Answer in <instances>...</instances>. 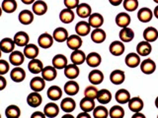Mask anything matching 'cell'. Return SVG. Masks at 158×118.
Wrapping results in <instances>:
<instances>
[{
	"mask_svg": "<svg viewBox=\"0 0 158 118\" xmlns=\"http://www.w3.org/2000/svg\"><path fill=\"white\" fill-rule=\"evenodd\" d=\"M139 66L141 72L143 74H145V75H150V74L154 73L156 70V63L149 58L142 60L139 64Z\"/></svg>",
	"mask_w": 158,
	"mask_h": 118,
	"instance_id": "1",
	"label": "cell"
},
{
	"mask_svg": "<svg viewBox=\"0 0 158 118\" xmlns=\"http://www.w3.org/2000/svg\"><path fill=\"white\" fill-rule=\"evenodd\" d=\"M109 50H110V53L114 56H121L126 50L125 43L122 41H114L110 44V46H109Z\"/></svg>",
	"mask_w": 158,
	"mask_h": 118,
	"instance_id": "2",
	"label": "cell"
},
{
	"mask_svg": "<svg viewBox=\"0 0 158 118\" xmlns=\"http://www.w3.org/2000/svg\"><path fill=\"white\" fill-rule=\"evenodd\" d=\"M53 41H54V39H53L52 36H51V34L48 33H42L38 38L39 46L41 48H44V49L51 48L52 46V44H53Z\"/></svg>",
	"mask_w": 158,
	"mask_h": 118,
	"instance_id": "3",
	"label": "cell"
},
{
	"mask_svg": "<svg viewBox=\"0 0 158 118\" xmlns=\"http://www.w3.org/2000/svg\"><path fill=\"white\" fill-rule=\"evenodd\" d=\"M82 43L83 41L80 36L78 34H71L69 36L67 41H66V44H67V47L71 50H76V49H80V47L82 46Z\"/></svg>",
	"mask_w": 158,
	"mask_h": 118,
	"instance_id": "4",
	"label": "cell"
},
{
	"mask_svg": "<svg viewBox=\"0 0 158 118\" xmlns=\"http://www.w3.org/2000/svg\"><path fill=\"white\" fill-rule=\"evenodd\" d=\"M80 74V69L76 64H67L66 67L64 68V75L69 80H75Z\"/></svg>",
	"mask_w": 158,
	"mask_h": 118,
	"instance_id": "5",
	"label": "cell"
},
{
	"mask_svg": "<svg viewBox=\"0 0 158 118\" xmlns=\"http://www.w3.org/2000/svg\"><path fill=\"white\" fill-rule=\"evenodd\" d=\"M10 78L15 83H21L26 79V72L20 66H16L10 72Z\"/></svg>",
	"mask_w": 158,
	"mask_h": 118,
	"instance_id": "6",
	"label": "cell"
},
{
	"mask_svg": "<svg viewBox=\"0 0 158 118\" xmlns=\"http://www.w3.org/2000/svg\"><path fill=\"white\" fill-rule=\"evenodd\" d=\"M25 55L22 51L19 50H14L10 53L9 55V62L10 64H12L13 66H21L25 61Z\"/></svg>",
	"mask_w": 158,
	"mask_h": 118,
	"instance_id": "7",
	"label": "cell"
},
{
	"mask_svg": "<svg viewBox=\"0 0 158 118\" xmlns=\"http://www.w3.org/2000/svg\"><path fill=\"white\" fill-rule=\"evenodd\" d=\"M88 80L92 85H100V84L104 81V74L101 70L94 68L93 70L89 73L88 75Z\"/></svg>",
	"mask_w": 158,
	"mask_h": 118,
	"instance_id": "8",
	"label": "cell"
},
{
	"mask_svg": "<svg viewBox=\"0 0 158 118\" xmlns=\"http://www.w3.org/2000/svg\"><path fill=\"white\" fill-rule=\"evenodd\" d=\"M24 55L26 58L28 59H35L39 56V53H40V49L39 46L36 45V44H33V43H28L26 46L24 47Z\"/></svg>",
	"mask_w": 158,
	"mask_h": 118,
	"instance_id": "9",
	"label": "cell"
},
{
	"mask_svg": "<svg viewBox=\"0 0 158 118\" xmlns=\"http://www.w3.org/2000/svg\"><path fill=\"white\" fill-rule=\"evenodd\" d=\"M152 51V46L151 43L148 42L146 41H140L139 43L136 45V53L139 55L140 57H145L148 56Z\"/></svg>",
	"mask_w": 158,
	"mask_h": 118,
	"instance_id": "10",
	"label": "cell"
},
{
	"mask_svg": "<svg viewBox=\"0 0 158 118\" xmlns=\"http://www.w3.org/2000/svg\"><path fill=\"white\" fill-rule=\"evenodd\" d=\"M32 11L38 16H43L48 12V4L44 0H37L32 4Z\"/></svg>",
	"mask_w": 158,
	"mask_h": 118,
	"instance_id": "11",
	"label": "cell"
},
{
	"mask_svg": "<svg viewBox=\"0 0 158 118\" xmlns=\"http://www.w3.org/2000/svg\"><path fill=\"white\" fill-rule=\"evenodd\" d=\"M106 32L101 28H96L91 32V41L94 43H103L106 41Z\"/></svg>",
	"mask_w": 158,
	"mask_h": 118,
	"instance_id": "12",
	"label": "cell"
},
{
	"mask_svg": "<svg viewBox=\"0 0 158 118\" xmlns=\"http://www.w3.org/2000/svg\"><path fill=\"white\" fill-rule=\"evenodd\" d=\"M76 34L80 37H86L91 33V26L87 21H80L75 26Z\"/></svg>",
	"mask_w": 158,
	"mask_h": 118,
	"instance_id": "13",
	"label": "cell"
},
{
	"mask_svg": "<svg viewBox=\"0 0 158 118\" xmlns=\"http://www.w3.org/2000/svg\"><path fill=\"white\" fill-rule=\"evenodd\" d=\"M127 104H128V108H130V110L132 111L133 113L141 111L142 108L144 107V102H143V100L139 96L131 97V100H128Z\"/></svg>",
	"mask_w": 158,
	"mask_h": 118,
	"instance_id": "14",
	"label": "cell"
},
{
	"mask_svg": "<svg viewBox=\"0 0 158 118\" xmlns=\"http://www.w3.org/2000/svg\"><path fill=\"white\" fill-rule=\"evenodd\" d=\"M116 25L120 28H126L130 26L131 22V18L127 12H121L116 16Z\"/></svg>",
	"mask_w": 158,
	"mask_h": 118,
	"instance_id": "15",
	"label": "cell"
},
{
	"mask_svg": "<svg viewBox=\"0 0 158 118\" xmlns=\"http://www.w3.org/2000/svg\"><path fill=\"white\" fill-rule=\"evenodd\" d=\"M68 37H69V34H68L67 30L64 29V28H61V27L56 28L53 31V33H52L53 39L56 42H59V43H62L64 41H66Z\"/></svg>",
	"mask_w": 158,
	"mask_h": 118,
	"instance_id": "16",
	"label": "cell"
},
{
	"mask_svg": "<svg viewBox=\"0 0 158 118\" xmlns=\"http://www.w3.org/2000/svg\"><path fill=\"white\" fill-rule=\"evenodd\" d=\"M13 39L15 41V44L20 47H25L30 41L29 34L26 32H23V31H20L15 33Z\"/></svg>",
	"mask_w": 158,
	"mask_h": 118,
	"instance_id": "17",
	"label": "cell"
},
{
	"mask_svg": "<svg viewBox=\"0 0 158 118\" xmlns=\"http://www.w3.org/2000/svg\"><path fill=\"white\" fill-rule=\"evenodd\" d=\"M141 62L140 56L138 55L135 52H131L128 53L125 58V63L127 67L130 68H135L137 66H139V64Z\"/></svg>",
	"mask_w": 158,
	"mask_h": 118,
	"instance_id": "18",
	"label": "cell"
},
{
	"mask_svg": "<svg viewBox=\"0 0 158 118\" xmlns=\"http://www.w3.org/2000/svg\"><path fill=\"white\" fill-rule=\"evenodd\" d=\"M30 88H32V91L40 92L44 91V88H46V81L44 80L43 77L36 76L30 81Z\"/></svg>",
	"mask_w": 158,
	"mask_h": 118,
	"instance_id": "19",
	"label": "cell"
},
{
	"mask_svg": "<svg viewBox=\"0 0 158 118\" xmlns=\"http://www.w3.org/2000/svg\"><path fill=\"white\" fill-rule=\"evenodd\" d=\"M43 102V97L39 92H33L27 96V103L31 107H39Z\"/></svg>",
	"mask_w": 158,
	"mask_h": 118,
	"instance_id": "20",
	"label": "cell"
},
{
	"mask_svg": "<svg viewBox=\"0 0 158 118\" xmlns=\"http://www.w3.org/2000/svg\"><path fill=\"white\" fill-rule=\"evenodd\" d=\"M41 74H42V77L44 78V80L46 82H52L56 78L57 71L56 67L47 66V67H44Z\"/></svg>",
	"mask_w": 158,
	"mask_h": 118,
	"instance_id": "21",
	"label": "cell"
},
{
	"mask_svg": "<svg viewBox=\"0 0 158 118\" xmlns=\"http://www.w3.org/2000/svg\"><path fill=\"white\" fill-rule=\"evenodd\" d=\"M153 11L148 7H142L137 12V19L142 23H148L152 20Z\"/></svg>",
	"mask_w": 158,
	"mask_h": 118,
	"instance_id": "22",
	"label": "cell"
},
{
	"mask_svg": "<svg viewBox=\"0 0 158 118\" xmlns=\"http://www.w3.org/2000/svg\"><path fill=\"white\" fill-rule=\"evenodd\" d=\"M28 69L32 74H34V75H38V74L42 73L44 69V64L40 59H37V58L31 59L28 64Z\"/></svg>",
	"mask_w": 158,
	"mask_h": 118,
	"instance_id": "23",
	"label": "cell"
},
{
	"mask_svg": "<svg viewBox=\"0 0 158 118\" xmlns=\"http://www.w3.org/2000/svg\"><path fill=\"white\" fill-rule=\"evenodd\" d=\"M79 88H79V85L77 82H75L74 80H69L68 82L65 83V85H64L63 91L67 96H76L78 93Z\"/></svg>",
	"mask_w": 158,
	"mask_h": 118,
	"instance_id": "24",
	"label": "cell"
},
{
	"mask_svg": "<svg viewBox=\"0 0 158 118\" xmlns=\"http://www.w3.org/2000/svg\"><path fill=\"white\" fill-rule=\"evenodd\" d=\"M70 59L73 64H76L78 66L82 65L84 62H86V54L80 49H76V50H73L71 52Z\"/></svg>",
	"mask_w": 158,
	"mask_h": 118,
	"instance_id": "25",
	"label": "cell"
},
{
	"mask_svg": "<svg viewBox=\"0 0 158 118\" xmlns=\"http://www.w3.org/2000/svg\"><path fill=\"white\" fill-rule=\"evenodd\" d=\"M76 14L79 18L86 19L92 14V8L87 3H81L76 7Z\"/></svg>",
	"mask_w": 158,
	"mask_h": 118,
	"instance_id": "26",
	"label": "cell"
},
{
	"mask_svg": "<svg viewBox=\"0 0 158 118\" xmlns=\"http://www.w3.org/2000/svg\"><path fill=\"white\" fill-rule=\"evenodd\" d=\"M18 20L22 25H24V26H28V25L32 24L34 21L33 11H30V10H23V11L19 13Z\"/></svg>",
	"mask_w": 158,
	"mask_h": 118,
	"instance_id": "27",
	"label": "cell"
},
{
	"mask_svg": "<svg viewBox=\"0 0 158 118\" xmlns=\"http://www.w3.org/2000/svg\"><path fill=\"white\" fill-rule=\"evenodd\" d=\"M86 62L89 67L96 68L98 66H100V64L102 62V57L97 52H90L86 56Z\"/></svg>",
	"mask_w": 158,
	"mask_h": 118,
	"instance_id": "28",
	"label": "cell"
},
{
	"mask_svg": "<svg viewBox=\"0 0 158 118\" xmlns=\"http://www.w3.org/2000/svg\"><path fill=\"white\" fill-rule=\"evenodd\" d=\"M60 108L65 113H71L75 110L76 108V102L71 97H65L63 98L60 102Z\"/></svg>",
	"mask_w": 158,
	"mask_h": 118,
	"instance_id": "29",
	"label": "cell"
},
{
	"mask_svg": "<svg viewBox=\"0 0 158 118\" xmlns=\"http://www.w3.org/2000/svg\"><path fill=\"white\" fill-rule=\"evenodd\" d=\"M15 41L13 38L5 37L0 41V49L4 53H11L15 50Z\"/></svg>",
	"mask_w": 158,
	"mask_h": 118,
	"instance_id": "30",
	"label": "cell"
},
{
	"mask_svg": "<svg viewBox=\"0 0 158 118\" xmlns=\"http://www.w3.org/2000/svg\"><path fill=\"white\" fill-rule=\"evenodd\" d=\"M118 37H120V41H122L123 43L131 42L133 39V37H135V32H133L132 29L128 28V27L122 28Z\"/></svg>",
	"mask_w": 158,
	"mask_h": 118,
	"instance_id": "31",
	"label": "cell"
},
{
	"mask_svg": "<svg viewBox=\"0 0 158 118\" xmlns=\"http://www.w3.org/2000/svg\"><path fill=\"white\" fill-rule=\"evenodd\" d=\"M110 80H111V83H113L114 85H122L126 80V74L123 70L117 69V70H114L111 73Z\"/></svg>",
	"mask_w": 158,
	"mask_h": 118,
	"instance_id": "32",
	"label": "cell"
},
{
	"mask_svg": "<svg viewBox=\"0 0 158 118\" xmlns=\"http://www.w3.org/2000/svg\"><path fill=\"white\" fill-rule=\"evenodd\" d=\"M47 96L51 100L56 101L62 97V90L58 86H52L48 88Z\"/></svg>",
	"mask_w": 158,
	"mask_h": 118,
	"instance_id": "33",
	"label": "cell"
},
{
	"mask_svg": "<svg viewBox=\"0 0 158 118\" xmlns=\"http://www.w3.org/2000/svg\"><path fill=\"white\" fill-rule=\"evenodd\" d=\"M74 18H75V13L72 11V9H62L60 13H59V20L63 24H70L73 22Z\"/></svg>",
	"mask_w": 158,
	"mask_h": 118,
	"instance_id": "34",
	"label": "cell"
},
{
	"mask_svg": "<svg viewBox=\"0 0 158 118\" xmlns=\"http://www.w3.org/2000/svg\"><path fill=\"white\" fill-rule=\"evenodd\" d=\"M44 113L46 117H49V118L56 117L59 113V107L56 102H49L44 106Z\"/></svg>",
	"mask_w": 158,
	"mask_h": 118,
	"instance_id": "35",
	"label": "cell"
},
{
	"mask_svg": "<svg viewBox=\"0 0 158 118\" xmlns=\"http://www.w3.org/2000/svg\"><path fill=\"white\" fill-rule=\"evenodd\" d=\"M88 23L90 24L91 28H101L104 24V17L100 13H92L88 18Z\"/></svg>",
	"mask_w": 158,
	"mask_h": 118,
	"instance_id": "36",
	"label": "cell"
},
{
	"mask_svg": "<svg viewBox=\"0 0 158 118\" xmlns=\"http://www.w3.org/2000/svg\"><path fill=\"white\" fill-rule=\"evenodd\" d=\"M115 98L120 104H126L131 100V92L126 88H121L116 92Z\"/></svg>",
	"mask_w": 158,
	"mask_h": 118,
	"instance_id": "37",
	"label": "cell"
},
{
	"mask_svg": "<svg viewBox=\"0 0 158 118\" xmlns=\"http://www.w3.org/2000/svg\"><path fill=\"white\" fill-rule=\"evenodd\" d=\"M143 38L148 42H154L158 38V31L153 27H148L143 32Z\"/></svg>",
	"mask_w": 158,
	"mask_h": 118,
	"instance_id": "38",
	"label": "cell"
},
{
	"mask_svg": "<svg viewBox=\"0 0 158 118\" xmlns=\"http://www.w3.org/2000/svg\"><path fill=\"white\" fill-rule=\"evenodd\" d=\"M96 100L99 101V103H101L103 105L108 104L112 100V93L107 88H103V90H100L98 92V96Z\"/></svg>",
	"mask_w": 158,
	"mask_h": 118,
	"instance_id": "39",
	"label": "cell"
},
{
	"mask_svg": "<svg viewBox=\"0 0 158 118\" xmlns=\"http://www.w3.org/2000/svg\"><path fill=\"white\" fill-rule=\"evenodd\" d=\"M67 64V58L63 54H56L52 58V66L56 69H64Z\"/></svg>",
	"mask_w": 158,
	"mask_h": 118,
	"instance_id": "40",
	"label": "cell"
},
{
	"mask_svg": "<svg viewBox=\"0 0 158 118\" xmlns=\"http://www.w3.org/2000/svg\"><path fill=\"white\" fill-rule=\"evenodd\" d=\"M95 100H92V98L84 96V98H82L80 101V108L82 111L91 112L95 108Z\"/></svg>",
	"mask_w": 158,
	"mask_h": 118,
	"instance_id": "41",
	"label": "cell"
},
{
	"mask_svg": "<svg viewBox=\"0 0 158 118\" xmlns=\"http://www.w3.org/2000/svg\"><path fill=\"white\" fill-rule=\"evenodd\" d=\"M18 7L16 0H3L1 3V8L5 13H13Z\"/></svg>",
	"mask_w": 158,
	"mask_h": 118,
	"instance_id": "42",
	"label": "cell"
},
{
	"mask_svg": "<svg viewBox=\"0 0 158 118\" xmlns=\"http://www.w3.org/2000/svg\"><path fill=\"white\" fill-rule=\"evenodd\" d=\"M5 116L7 118H19L21 116V109L19 106L11 104L5 109Z\"/></svg>",
	"mask_w": 158,
	"mask_h": 118,
	"instance_id": "43",
	"label": "cell"
},
{
	"mask_svg": "<svg viewBox=\"0 0 158 118\" xmlns=\"http://www.w3.org/2000/svg\"><path fill=\"white\" fill-rule=\"evenodd\" d=\"M109 116L111 118H123L125 116V109L121 105H114L109 110Z\"/></svg>",
	"mask_w": 158,
	"mask_h": 118,
	"instance_id": "44",
	"label": "cell"
},
{
	"mask_svg": "<svg viewBox=\"0 0 158 118\" xmlns=\"http://www.w3.org/2000/svg\"><path fill=\"white\" fill-rule=\"evenodd\" d=\"M109 116V110L106 108V106L99 105L95 106L93 109V117L94 118H107Z\"/></svg>",
	"mask_w": 158,
	"mask_h": 118,
	"instance_id": "45",
	"label": "cell"
},
{
	"mask_svg": "<svg viewBox=\"0 0 158 118\" xmlns=\"http://www.w3.org/2000/svg\"><path fill=\"white\" fill-rule=\"evenodd\" d=\"M123 5L127 12H133L138 8V0H123Z\"/></svg>",
	"mask_w": 158,
	"mask_h": 118,
	"instance_id": "46",
	"label": "cell"
},
{
	"mask_svg": "<svg viewBox=\"0 0 158 118\" xmlns=\"http://www.w3.org/2000/svg\"><path fill=\"white\" fill-rule=\"evenodd\" d=\"M98 92H99V90L96 88V86L91 85V86H88L85 88V91H84V96L86 97L92 98V100H95V98H97Z\"/></svg>",
	"mask_w": 158,
	"mask_h": 118,
	"instance_id": "47",
	"label": "cell"
},
{
	"mask_svg": "<svg viewBox=\"0 0 158 118\" xmlns=\"http://www.w3.org/2000/svg\"><path fill=\"white\" fill-rule=\"evenodd\" d=\"M10 70V64L4 59H0V75H5Z\"/></svg>",
	"mask_w": 158,
	"mask_h": 118,
	"instance_id": "48",
	"label": "cell"
},
{
	"mask_svg": "<svg viewBox=\"0 0 158 118\" xmlns=\"http://www.w3.org/2000/svg\"><path fill=\"white\" fill-rule=\"evenodd\" d=\"M63 3L65 7L68 9H76V7L79 5V0H63Z\"/></svg>",
	"mask_w": 158,
	"mask_h": 118,
	"instance_id": "49",
	"label": "cell"
},
{
	"mask_svg": "<svg viewBox=\"0 0 158 118\" xmlns=\"http://www.w3.org/2000/svg\"><path fill=\"white\" fill-rule=\"evenodd\" d=\"M7 86V81L3 75H0V91H3Z\"/></svg>",
	"mask_w": 158,
	"mask_h": 118,
	"instance_id": "50",
	"label": "cell"
},
{
	"mask_svg": "<svg viewBox=\"0 0 158 118\" xmlns=\"http://www.w3.org/2000/svg\"><path fill=\"white\" fill-rule=\"evenodd\" d=\"M46 117V115H44V113L41 112V111H36V112H34L31 118H44Z\"/></svg>",
	"mask_w": 158,
	"mask_h": 118,
	"instance_id": "51",
	"label": "cell"
},
{
	"mask_svg": "<svg viewBox=\"0 0 158 118\" xmlns=\"http://www.w3.org/2000/svg\"><path fill=\"white\" fill-rule=\"evenodd\" d=\"M90 114H89V112H86V111H82L81 113H79L77 115V118H90Z\"/></svg>",
	"mask_w": 158,
	"mask_h": 118,
	"instance_id": "52",
	"label": "cell"
},
{
	"mask_svg": "<svg viewBox=\"0 0 158 118\" xmlns=\"http://www.w3.org/2000/svg\"><path fill=\"white\" fill-rule=\"evenodd\" d=\"M123 0H109V2H110L111 5H113V6H118L120 4L123 3Z\"/></svg>",
	"mask_w": 158,
	"mask_h": 118,
	"instance_id": "53",
	"label": "cell"
},
{
	"mask_svg": "<svg viewBox=\"0 0 158 118\" xmlns=\"http://www.w3.org/2000/svg\"><path fill=\"white\" fill-rule=\"evenodd\" d=\"M136 117H139V118H145V115L142 114L140 111L138 112H135V114L132 115V118H136Z\"/></svg>",
	"mask_w": 158,
	"mask_h": 118,
	"instance_id": "54",
	"label": "cell"
},
{
	"mask_svg": "<svg viewBox=\"0 0 158 118\" xmlns=\"http://www.w3.org/2000/svg\"><path fill=\"white\" fill-rule=\"evenodd\" d=\"M21 1H22V3L26 4V5H32L36 0H21Z\"/></svg>",
	"mask_w": 158,
	"mask_h": 118,
	"instance_id": "55",
	"label": "cell"
},
{
	"mask_svg": "<svg viewBox=\"0 0 158 118\" xmlns=\"http://www.w3.org/2000/svg\"><path fill=\"white\" fill-rule=\"evenodd\" d=\"M153 16H154L156 19H158V5L154 8V11H153Z\"/></svg>",
	"mask_w": 158,
	"mask_h": 118,
	"instance_id": "56",
	"label": "cell"
},
{
	"mask_svg": "<svg viewBox=\"0 0 158 118\" xmlns=\"http://www.w3.org/2000/svg\"><path fill=\"white\" fill-rule=\"evenodd\" d=\"M62 118H73V116L71 114H65L62 116Z\"/></svg>",
	"mask_w": 158,
	"mask_h": 118,
	"instance_id": "57",
	"label": "cell"
},
{
	"mask_svg": "<svg viewBox=\"0 0 158 118\" xmlns=\"http://www.w3.org/2000/svg\"><path fill=\"white\" fill-rule=\"evenodd\" d=\"M155 106H156V108L158 109V96L155 98Z\"/></svg>",
	"mask_w": 158,
	"mask_h": 118,
	"instance_id": "58",
	"label": "cell"
},
{
	"mask_svg": "<svg viewBox=\"0 0 158 118\" xmlns=\"http://www.w3.org/2000/svg\"><path fill=\"white\" fill-rule=\"evenodd\" d=\"M2 12H3V10H2L1 6H0V17H1V15H2Z\"/></svg>",
	"mask_w": 158,
	"mask_h": 118,
	"instance_id": "59",
	"label": "cell"
},
{
	"mask_svg": "<svg viewBox=\"0 0 158 118\" xmlns=\"http://www.w3.org/2000/svg\"><path fill=\"white\" fill-rule=\"evenodd\" d=\"M1 55H2V51H1V49H0V59H1Z\"/></svg>",
	"mask_w": 158,
	"mask_h": 118,
	"instance_id": "60",
	"label": "cell"
},
{
	"mask_svg": "<svg viewBox=\"0 0 158 118\" xmlns=\"http://www.w3.org/2000/svg\"><path fill=\"white\" fill-rule=\"evenodd\" d=\"M153 1H154V2H155L156 4H158V0H153Z\"/></svg>",
	"mask_w": 158,
	"mask_h": 118,
	"instance_id": "61",
	"label": "cell"
},
{
	"mask_svg": "<svg viewBox=\"0 0 158 118\" xmlns=\"http://www.w3.org/2000/svg\"><path fill=\"white\" fill-rule=\"evenodd\" d=\"M0 118H1V114H0Z\"/></svg>",
	"mask_w": 158,
	"mask_h": 118,
	"instance_id": "62",
	"label": "cell"
},
{
	"mask_svg": "<svg viewBox=\"0 0 158 118\" xmlns=\"http://www.w3.org/2000/svg\"><path fill=\"white\" fill-rule=\"evenodd\" d=\"M157 117H158V115H157Z\"/></svg>",
	"mask_w": 158,
	"mask_h": 118,
	"instance_id": "63",
	"label": "cell"
}]
</instances>
